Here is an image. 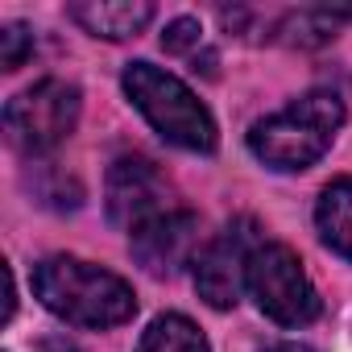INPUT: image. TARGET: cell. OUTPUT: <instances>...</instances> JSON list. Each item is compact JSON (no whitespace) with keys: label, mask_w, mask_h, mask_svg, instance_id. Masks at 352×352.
<instances>
[{"label":"cell","mask_w":352,"mask_h":352,"mask_svg":"<svg viewBox=\"0 0 352 352\" xmlns=\"http://www.w3.org/2000/svg\"><path fill=\"white\" fill-rule=\"evenodd\" d=\"M34 294L46 311L75 327H116L137 311V298L124 278L79 257H46L34 270Z\"/></svg>","instance_id":"cell-1"},{"label":"cell","mask_w":352,"mask_h":352,"mask_svg":"<svg viewBox=\"0 0 352 352\" xmlns=\"http://www.w3.org/2000/svg\"><path fill=\"white\" fill-rule=\"evenodd\" d=\"M340 124H344V104L331 91H307L282 112L257 120L249 129V149L270 170H307L327 153Z\"/></svg>","instance_id":"cell-2"},{"label":"cell","mask_w":352,"mask_h":352,"mask_svg":"<svg viewBox=\"0 0 352 352\" xmlns=\"http://www.w3.org/2000/svg\"><path fill=\"white\" fill-rule=\"evenodd\" d=\"M124 91L137 104V112L179 149L191 153H212L216 149V120L212 112L195 100V91L174 79L170 71L153 63H129L124 67Z\"/></svg>","instance_id":"cell-3"},{"label":"cell","mask_w":352,"mask_h":352,"mask_svg":"<svg viewBox=\"0 0 352 352\" xmlns=\"http://www.w3.org/2000/svg\"><path fill=\"white\" fill-rule=\"evenodd\" d=\"M249 294L257 298L261 315H270L282 327H302L319 315V294L286 245H257L249 257Z\"/></svg>","instance_id":"cell-4"},{"label":"cell","mask_w":352,"mask_h":352,"mask_svg":"<svg viewBox=\"0 0 352 352\" xmlns=\"http://www.w3.org/2000/svg\"><path fill=\"white\" fill-rule=\"evenodd\" d=\"M79 120V91L63 79H42L5 104V133L25 153H46L71 137Z\"/></svg>","instance_id":"cell-5"},{"label":"cell","mask_w":352,"mask_h":352,"mask_svg":"<svg viewBox=\"0 0 352 352\" xmlns=\"http://www.w3.org/2000/svg\"><path fill=\"white\" fill-rule=\"evenodd\" d=\"M257 224L253 220H236L228 224L195 261V290L199 298H208L216 311H228L241 302V290L249 286V257L257 249Z\"/></svg>","instance_id":"cell-6"},{"label":"cell","mask_w":352,"mask_h":352,"mask_svg":"<svg viewBox=\"0 0 352 352\" xmlns=\"http://www.w3.org/2000/svg\"><path fill=\"white\" fill-rule=\"evenodd\" d=\"M166 195H170V183L166 174L149 162V157H116L112 170H108V220L116 228H145L149 220L166 216Z\"/></svg>","instance_id":"cell-7"},{"label":"cell","mask_w":352,"mask_h":352,"mask_svg":"<svg viewBox=\"0 0 352 352\" xmlns=\"http://www.w3.org/2000/svg\"><path fill=\"white\" fill-rule=\"evenodd\" d=\"M199 249V216L195 212H166L133 232V257L153 278H174L195 261Z\"/></svg>","instance_id":"cell-8"},{"label":"cell","mask_w":352,"mask_h":352,"mask_svg":"<svg viewBox=\"0 0 352 352\" xmlns=\"http://www.w3.org/2000/svg\"><path fill=\"white\" fill-rule=\"evenodd\" d=\"M71 17L91 38L124 42L153 21V5H145V0H87V5H71Z\"/></svg>","instance_id":"cell-9"},{"label":"cell","mask_w":352,"mask_h":352,"mask_svg":"<svg viewBox=\"0 0 352 352\" xmlns=\"http://www.w3.org/2000/svg\"><path fill=\"white\" fill-rule=\"evenodd\" d=\"M315 228H319V236L331 253L352 261V179H340L319 195Z\"/></svg>","instance_id":"cell-10"},{"label":"cell","mask_w":352,"mask_h":352,"mask_svg":"<svg viewBox=\"0 0 352 352\" xmlns=\"http://www.w3.org/2000/svg\"><path fill=\"white\" fill-rule=\"evenodd\" d=\"M137 352H208V340L187 315H157L145 327Z\"/></svg>","instance_id":"cell-11"},{"label":"cell","mask_w":352,"mask_h":352,"mask_svg":"<svg viewBox=\"0 0 352 352\" xmlns=\"http://www.w3.org/2000/svg\"><path fill=\"white\" fill-rule=\"evenodd\" d=\"M30 54H34V34L25 25H5L0 30V67L5 71H17Z\"/></svg>","instance_id":"cell-12"},{"label":"cell","mask_w":352,"mask_h":352,"mask_svg":"<svg viewBox=\"0 0 352 352\" xmlns=\"http://www.w3.org/2000/svg\"><path fill=\"white\" fill-rule=\"evenodd\" d=\"M199 42H204V25H199L195 17L170 21L166 34H162V46H166L170 54H191V50H199Z\"/></svg>","instance_id":"cell-13"},{"label":"cell","mask_w":352,"mask_h":352,"mask_svg":"<svg viewBox=\"0 0 352 352\" xmlns=\"http://www.w3.org/2000/svg\"><path fill=\"white\" fill-rule=\"evenodd\" d=\"M17 311V286H13V270L5 265V319H13Z\"/></svg>","instance_id":"cell-14"},{"label":"cell","mask_w":352,"mask_h":352,"mask_svg":"<svg viewBox=\"0 0 352 352\" xmlns=\"http://www.w3.org/2000/svg\"><path fill=\"white\" fill-rule=\"evenodd\" d=\"M42 352H83V348H75L71 340H46V344H42Z\"/></svg>","instance_id":"cell-15"},{"label":"cell","mask_w":352,"mask_h":352,"mask_svg":"<svg viewBox=\"0 0 352 352\" xmlns=\"http://www.w3.org/2000/svg\"><path fill=\"white\" fill-rule=\"evenodd\" d=\"M265 352H311V348H302V344H274V348H265Z\"/></svg>","instance_id":"cell-16"}]
</instances>
